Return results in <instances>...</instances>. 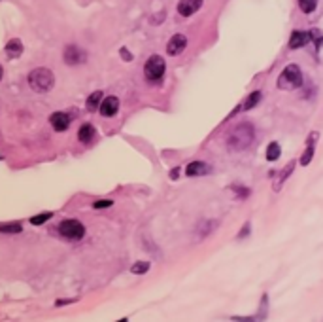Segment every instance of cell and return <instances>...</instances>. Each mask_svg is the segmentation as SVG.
<instances>
[{
  "label": "cell",
  "mask_w": 323,
  "mask_h": 322,
  "mask_svg": "<svg viewBox=\"0 0 323 322\" xmlns=\"http://www.w3.org/2000/svg\"><path fill=\"white\" fill-rule=\"evenodd\" d=\"M57 233H59V237L65 239V241L76 243L79 241V239H83L85 226L79 220H76V218H68V220H63L59 226H57Z\"/></svg>",
  "instance_id": "obj_4"
},
{
  "label": "cell",
  "mask_w": 323,
  "mask_h": 322,
  "mask_svg": "<svg viewBox=\"0 0 323 322\" xmlns=\"http://www.w3.org/2000/svg\"><path fill=\"white\" fill-rule=\"evenodd\" d=\"M187 47V38L184 34H174L168 44H166V53L168 55H180Z\"/></svg>",
  "instance_id": "obj_7"
},
{
  "label": "cell",
  "mask_w": 323,
  "mask_h": 322,
  "mask_svg": "<svg viewBox=\"0 0 323 322\" xmlns=\"http://www.w3.org/2000/svg\"><path fill=\"white\" fill-rule=\"evenodd\" d=\"M49 123H51V127L61 133V131H66V129L70 127V116L66 114V112H55L51 114L49 118Z\"/></svg>",
  "instance_id": "obj_9"
},
{
  "label": "cell",
  "mask_w": 323,
  "mask_h": 322,
  "mask_svg": "<svg viewBox=\"0 0 323 322\" xmlns=\"http://www.w3.org/2000/svg\"><path fill=\"white\" fill-rule=\"evenodd\" d=\"M28 84L31 88L36 91V93H47L53 89V84H55V76L49 68H34L33 72L28 74Z\"/></svg>",
  "instance_id": "obj_3"
},
{
  "label": "cell",
  "mask_w": 323,
  "mask_h": 322,
  "mask_svg": "<svg viewBox=\"0 0 323 322\" xmlns=\"http://www.w3.org/2000/svg\"><path fill=\"white\" fill-rule=\"evenodd\" d=\"M110 205H112V201H97L95 205H93V207H95V208H104V207H110Z\"/></svg>",
  "instance_id": "obj_26"
},
{
  "label": "cell",
  "mask_w": 323,
  "mask_h": 322,
  "mask_svg": "<svg viewBox=\"0 0 323 322\" xmlns=\"http://www.w3.org/2000/svg\"><path fill=\"white\" fill-rule=\"evenodd\" d=\"M148 269H150V263L148 262H136L131 267V271L134 275H144V273H148Z\"/></svg>",
  "instance_id": "obj_22"
},
{
  "label": "cell",
  "mask_w": 323,
  "mask_h": 322,
  "mask_svg": "<svg viewBox=\"0 0 323 322\" xmlns=\"http://www.w3.org/2000/svg\"><path fill=\"white\" fill-rule=\"evenodd\" d=\"M308 42H310V34L306 33V31H293V34H291L289 38V47L291 49H301Z\"/></svg>",
  "instance_id": "obj_12"
},
{
  "label": "cell",
  "mask_w": 323,
  "mask_h": 322,
  "mask_svg": "<svg viewBox=\"0 0 323 322\" xmlns=\"http://www.w3.org/2000/svg\"><path fill=\"white\" fill-rule=\"evenodd\" d=\"M280 154H282V148H280L278 142H271V144L267 146V159L269 161H276L278 157H280Z\"/></svg>",
  "instance_id": "obj_18"
},
{
  "label": "cell",
  "mask_w": 323,
  "mask_h": 322,
  "mask_svg": "<svg viewBox=\"0 0 323 322\" xmlns=\"http://www.w3.org/2000/svg\"><path fill=\"white\" fill-rule=\"evenodd\" d=\"M165 70H166V63L161 55H152L150 59L145 61L144 74L148 82H159L165 76Z\"/></svg>",
  "instance_id": "obj_5"
},
{
  "label": "cell",
  "mask_w": 323,
  "mask_h": 322,
  "mask_svg": "<svg viewBox=\"0 0 323 322\" xmlns=\"http://www.w3.org/2000/svg\"><path fill=\"white\" fill-rule=\"evenodd\" d=\"M314 154H316V152H314V146L310 144V146L304 150V154L301 155V165H310L312 159H314Z\"/></svg>",
  "instance_id": "obj_20"
},
{
  "label": "cell",
  "mask_w": 323,
  "mask_h": 322,
  "mask_svg": "<svg viewBox=\"0 0 323 322\" xmlns=\"http://www.w3.org/2000/svg\"><path fill=\"white\" fill-rule=\"evenodd\" d=\"M21 224H0V233H19Z\"/></svg>",
  "instance_id": "obj_21"
},
{
  "label": "cell",
  "mask_w": 323,
  "mask_h": 322,
  "mask_svg": "<svg viewBox=\"0 0 323 322\" xmlns=\"http://www.w3.org/2000/svg\"><path fill=\"white\" fill-rule=\"evenodd\" d=\"M202 6V0H180L178 2V14L184 17H189L195 12H198Z\"/></svg>",
  "instance_id": "obj_10"
},
{
  "label": "cell",
  "mask_w": 323,
  "mask_h": 322,
  "mask_svg": "<svg viewBox=\"0 0 323 322\" xmlns=\"http://www.w3.org/2000/svg\"><path fill=\"white\" fill-rule=\"evenodd\" d=\"M102 91H95L93 95H89V99H87V110L89 112H95V110H99V106H100V102H102Z\"/></svg>",
  "instance_id": "obj_17"
},
{
  "label": "cell",
  "mask_w": 323,
  "mask_h": 322,
  "mask_svg": "<svg viewBox=\"0 0 323 322\" xmlns=\"http://www.w3.org/2000/svg\"><path fill=\"white\" fill-rule=\"evenodd\" d=\"M255 139V127L251 123H238L227 137V148L231 152H242L251 146Z\"/></svg>",
  "instance_id": "obj_1"
},
{
  "label": "cell",
  "mask_w": 323,
  "mask_h": 322,
  "mask_svg": "<svg viewBox=\"0 0 323 322\" xmlns=\"http://www.w3.org/2000/svg\"><path fill=\"white\" fill-rule=\"evenodd\" d=\"M295 167H297V161H289V163L285 165L284 171H282V173H280V176H278V180L274 182V186H272V190H274V192H280V190L284 188L285 180L289 178V175L293 173V169H295Z\"/></svg>",
  "instance_id": "obj_13"
},
{
  "label": "cell",
  "mask_w": 323,
  "mask_h": 322,
  "mask_svg": "<svg viewBox=\"0 0 323 322\" xmlns=\"http://www.w3.org/2000/svg\"><path fill=\"white\" fill-rule=\"evenodd\" d=\"M87 61V53L81 49L79 46H74V44H68L65 47V63L66 65H81Z\"/></svg>",
  "instance_id": "obj_6"
},
{
  "label": "cell",
  "mask_w": 323,
  "mask_h": 322,
  "mask_svg": "<svg viewBox=\"0 0 323 322\" xmlns=\"http://www.w3.org/2000/svg\"><path fill=\"white\" fill-rule=\"evenodd\" d=\"M21 53H23V42H21L19 38H13V40L8 42L6 55L10 57V59H13V57H19Z\"/></svg>",
  "instance_id": "obj_15"
},
{
  "label": "cell",
  "mask_w": 323,
  "mask_h": 322,
  "mask_svg": "<svg viewBox=\"0 0 323 322\" xmlns=\"http://www.w3.org/2000/svg\"><path fill=\"white\" fill-rule=\"evenodd\" d=\"M119 110V99L118 97H106V99H102V102H100L99 106V112L104 118H112V116L118 114Z\"/></svg>",
  "instance_id": "obj_8"
},
{
  "label": "cell",
  "mask_w": 323,
  "mask_h": 322,
  "mask_svg": "<svg viewBox=\"0 0 323 322\" xmlns=\"http://www.w3.org/2000/svg\"><path fill=\"white\" fill-rule=\"evenodd\" d=\"M212 169L208 163H204V161H193V163H189L187 165V169H185V175L187 176H202V175H208Z\"/></svg>",
  "instance_id": "obj_11"
},
{
  "label": "cell",
  "mask_w": 323,
  "mask_h": 322,
  "mask_svg": "<svg viewBox=\"0 0 323 322\" xmlns=\"http://www.w3.org/2000/svg\"><path fill=\"white\" fill-rule=\"evenodd\" d=\"M308 34H310V42H314V44H316V47L319 49V47L323 46V34L319 33L317 29H312Z\"/></svg>",
  "instance_id": "obj_23"
},
{
  "label": "cell",
  "mask_w": 323,
  "mask_h": 322,
  "mask_svg": "<svg viewBox=\"0 0 323 322\" xmlns=\"http://www.w3.org/2000/svg\"><path fill=\"white\" fill-rule=\"evenodd\" d=\"M297 2H299V8H301L303 14H312V12L317 8V0H297Z\"/></svg>",
  "instance_id": "obj_19"
},
{
  "label": "cell",
  "mask_w": 323,
  "mask_h": 322,
  "mask_svg": "<svg viewBox=\"0 0 323 322\" xmlns=\"http://www.w3.org/2000/svg\"><path fill=\"white\" fill-rule=\"evenodd\" d=\"M2 76H4V68H2V65H0V80H2Z\"/></svg>",
  "instance_id": "obj_27"
},
{
  "label": "cell",
  "mask_w": 323,
  "mask_h": 322,
  "mask_svg": "<svg viewBox=\"0 0 323 322\" xmlns=\"http://www.w3.org/2000/svg\"><path fill=\"white\" fill-rule=\"evenodd\" d=\"M250 228H251L250 224H244V229H242V231H240V233H238V239H242V237H246V235L250 233V231H251Z\"/></svg>",
  "instance_id": "obj_25"
},
{
  "label": "cell",
  "mask_w": 323,
  "mask_h": 322,
  "mask_svg": "<svg viewBox=\"0 0 323 322\" xmlns=\"http://www.w3.org/2000/svg\"><path fill=\"white\" fill-rule=\"evenodd\" d=\"M95 135H97L95 127H93L91 123H85V125L79 127L78 139H79V142H83V144H91V141L95 139Z\"/></svg>",
  "instance_id": "obj_14"
},
{
  "label": "cell",
  "mask_w": 323,
  "mask_h": 322,
  "mask_svg": "<svg viewBox=\"0 0 323 322\" xmlns=\"http://www.w3.org/2000/svg\"><path fill=\"white\" fill-rule=\"evenodd\" d=\"M53 216V212H42V214L34 216V218H31V224H34V226H40V224H44V222H47L49 218Z\"/></svg>",
  "instance_id": "obj_24"
},
{
  "label": "cell",
  "mask_w": 323,
  "mask_h": 322,
  "mask_svg": "<svg viewBox=\"0 0 323 322\" xmlns=\"http://www.w3.org/2000/svg\"><path fill=\"white\" fill-rule=\"evenodd\" d=\"M261 97H263V95H261V91H259V89L251 91L250 97H248V99L244 101V104H242V110H251V108H255L259 102H261Z\"/></svg>",
  "instance_id": "obj_16"
},
{
  "label": "cell",
  "mask_w": 323,
  "mask_h": 322,
  "mask_svg": "<svg viewBox=\"0 0 323 322\" xmlns=\"http://www.w3.org/2000/svg\"><path fill=\"white\" fill-rule=\"evenodd\" d=\"M278 89L291 91V89H299L303 86V70L299 65H287V67L280 72L276 82Z\"/></svg>",
  "instance_id": "obj_2"
}]
</instances>
